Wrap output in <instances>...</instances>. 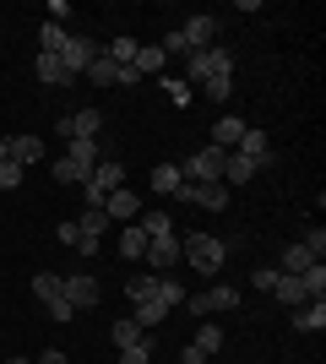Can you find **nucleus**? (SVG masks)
I'll return each mask as SVG.
<instances>
[{"label":"nucleus","mask_w":326,"mask_h":364,"mask_svg":"<svg viewBox=\"0 0 326 364\" xmlns=\"http://www.w3.org/2000/svg\"><path fill=\"white\" fill-rule=\"evenodd\" d=\"M190 348H202L207 359H212V353L223 348V326H217V321H202V326H196V337H190Z\"/></svg>","instance_id":"nucleus-23"},{"label":"nucleus","mask_w":326,"mask_h":364,"mask_svg":"<svg viewBox=\"0 0 326 364\" xmlns=\"http://www.w3.org/2000/svg\"><path fill=\"white\" fill-rule=\"evenodd\" d=\"M239 158H250L256 168H272V141H266V131L261 125H245V136H239Z\"/></svg>","instance_id":"nucleus-12"},{"label":"nucleus","mask_w":326,"mask_h":364,"mask_svg":"<svg viewBox=\"0 0 326 364\" xmlns=\"http://www.w3.org/2000/svg\"><path fill=\"white\" fill-rule=\"evenodd\" d=\"M120 256H125V261H136V256H147V234H141L136 223H131V228H125V234H120Z\"/></svg>","instance_id":"nucleus-31"},{"label":"nucleus","mask_w":326,"mask_h":364,"mask_svg":"<svg viewBox=\"0 0 326 364\" xmlns=\"http://www.w3.org/2000/svg\"><path fill=\"white\" fill-rule=\"evenodd\" d=\"M163 65H169V55H163V49H158V44L136 49V71H141V76H153V71H163Z\"/></svg>","instance_id":"nucleus-32"},{"label":"nucleus","mask_w":326,"mask_h":364,"mask_svg":"<svg viewBox=\"0 0 326 364\" xmlns=\"http://www.w3.org/2000/svg\"><path fill=\"white\" fill-rule=\"evenodd\" d=\"M202 92L212 98V104H229V92H234V76H212V82H202Z\"/></svg>","instance_id":"nucleus-38"},{"label":"nucleus","mask_w":326,"mask_h":364,"mask_svg":"<svg viewBox=\"0 0 326 364\" xmlns=\"http://www.w3.org/2000/svg\"><path fill=\"white\" fill-rule=\"evenodd\" d=\"M158 304L180 310V304H185V283H180V277H158Z\"/></svg>","instance_id":"nucleus-30"},{"label":"nucleus","mask_w":326,"mask_h":364,"mask_svg":"<svg viewBox=\"0 0 326 364\" xmlns=\"http://www.w3.org/2000/svg\"><path fill=\"white\" fill-rule=\"evenodd\" d=\"M16 185H22V168H16V164H0V191H16Z\"/></svg>","instance_id":"nucleus-41"},{"label":"nucleus","mask_w":326,"mask_h":364,"mask_svg":"<svg viewBox=\"0 0 326 364\" xmlns=\"http://www.w3.org/2000/svg\"><path fill=\"white\" fill-rule=\"evenodd\" d=\"M163 92H169V98H174L180 109H185L190 98H196V87H190V82H180V76H163Z\"/></svg>","instance_id":"nucleus-37"},{"label":"nucleus","mask_w":326,"mask_h":364,"mask_svg":"<svg viewBox=\"0 0 326 364\" xmlns=\"http://www.w3.org/2000/svg\"><path fill=\"white\" fill-rule=\"evenodd\" d=\"M125 185V164H114V158H104V164L87 174V185H82V196H87V207H104L109 191H120Z\"/></svg>","instance_id":"nucleus-4"},{"label":"nucleus","mask_w":326,"mask_h":364,"mask_svg":"<svg viewBox=\"0 0 326 364\" xmlns=\"http://www.w3.org/2000/svg\"><path fill=\"white\" fill-rule=\"evenodd\" d=\"M310 267H315V256H310V250H305V245H288V250H283V267H278V272H288V277H299V272H310Z\"/></svg>","instance_id":"nucleus-22"},{"label":"nucleus","mask_w":326,"mask_h":364,"mask_svg":"<svg viewBox=\"0 0 326 364\" xmlns=\"http://www.w3.org/2000/svg\"><path fill=\"white\" fill-rule=\"evenodd\" d=\"M180 256H185L202 277H217V272H223V261H229V245L217 240V234H190V228H185V240H180Z\"/></svg>","instance_id":"nucleus-1"},{"label":"nucleus","mask_w":326,"mask_h":364,"mask_svg":"<svg viewBox=\"0 0 326 364\" xmlns=\"http://www.w3.org/2000/svg\"><path fill=\"white\" fill-rule=\"evenodd\" d=\"M174 201H196V207H207V213H229V185H223V180H212V185L180 180V196H174Z\"/></svg>","instance_id":"nucleus-6"},{"label":"nucleus","mask_w":326,"mask_h":364,"mask_svg":"<svg viewBox=\"0 0 326 364\" xmlns=\"http://www.w3.org/2000/svg\"><path fill=\"white\" fill-rule=\"evenodd\" d=\"M125 294H131V304L158 299V277H131V283H125Z\"/></svg>","instance_id":"nucleus-34"},{"label":"nucleus","mask_w":326,"mask_h":364,"mask_svg":"<svg viewBox=\"0 0 326 364\" xmlns=\"http://www.w3.org/2000/svg\"><path fill=\"white\" fill-rule=\"evenodd\" d=\"M109 337H114V348H131V343H141L147 332H141L136 316H131V321H114V332H109Z\"/></svg>","instance_id":"nucleus-33"},{"label":"nucleus","mask_w":326,"mask_h":364,"mask_svg":"<svg viewBox=\"0 0 326 364\" xmlns=\"http://www.w3.org/2000/svg\"><path fill=\"white\" fill-rule=\"evenodd\" d=\"M212 76H234L229 49L212 44V49H190L185 55V82H212Z\"/></svg>","instance_id":"nucleus-2"},{"label":"nucleus","mask_w":326,"mask_h":364,"mask_svg":"<svg viewBox=\"0 0 326 364\" xmlns=\"http://www.w3.org/2000/svg\"><path fill=\"white\" fill-rule=\"evenodd\" d=\"M299 283H305V299H326V261H315L310 272H299Z\"/></svg>","instance_id":"nucleus-29"},{"label":"nucleus","mask_w":326,"mask_h":364,"mask_svg":"<svg viewBox=\"0 0 326 364\" xmlns=\"http://www.w3.org/2000/svg\"><path fill=\"white\" fill-rule=\"evenodd\" d=\"M60 283H65V299H71V310H93V304L104 299L93 272H60Z\"/></svg>","instance_id":"nucleus-9"},{"label":"nucleus","mask_w":326,"mask_h":364,"mask_svg":"<svg viewBox=\"0 0 326 364\" xmlns=\"http://www.w3.org/2000/svg\"><path fill=\"white\" fill-rule=\"evenodd\" d=\"M55 60H60V65H65L71 76H82L87 65L98 60V44H93V38H82V33H71V38H65V49L55 55Z\"/></svg>","instance_id":"nucleus-10"},{"label":"nucleus","mask_w":326,"mask_h":364,"mask_svg":"<svg viewBox=\"0 0 326 364\" xmlns=\"http://www.w3.org/2000/svg\"><path fill=\"white\" fill-rule=\"evenodd\" d=\"M147 261H153L158 272H169L174 261H180V234H158V240H147Z\"/></svg>","instance_id":"nucleus-15"},{"label":"nucleus","mask_w":326,"mask_h":364,"mask_svg":"<svg viewBox=\"0 0 326 364\" xmlns=\"http://www.w3.org/2000/svg\"><path fill=\"white\" fill-rule=\"evenodd\" d=\"M239 136H245V120H239V114H223V120L212 125V147H223V152L239 147Z\"/></svg>","instance_id":"nucleus-17"},{"label":"nucleus","mask_w":326,"mask_h":364,"mask_svg":"<svg viewBox=\"0 0 326 364\" xmlns=\"http://www.w3.org/2000/svg\"><path fill=\"white\" fill-rule=\"evenodd\" d=\"M33 364H71V359H65L60 348H44V353H38V359H33Z\"/></svg>","instance_id":"nucleus-45"},{"label":"nucleus","mask_w":326,"mask_h":364,"mask_svg":"<svg viewBox=\"0 0 326 364\" xmlns=\"http://www.w3.org/2000/svg\"><path fill=\"white\" fill-rule=\"evenodd\" d=\"M11 364H33V359H11Z\"/></svg>","instance_id":"nucleus-48"},{"label":"nucleus","mask_w":326,"mask_h":364,"mask_svg":"<svg viewBox=\"0 0 326 364\" xmlns=\"http://www.w3.org/2000/svg\"><path fill=\"white\" fill-rule=\"evenodd\" d=\"M169 316V304H158V299H147V304H136V326L147 332V326H158V321Z\"/></svg>","instance_id":"nucleus-36"},{"label":"nucleus","mask_w":326,"mask_h":364,"mask_svg":"<svg viewBox=\"0 0 326 364\" xmlns=\"http://www.w3.org/2000/svg\"><path fill=\"white\" fill-rule=\"evenodd\" d=\"M180 364H207V353L202 348H180Z\"/></svg>","instance_id":"nucleus-46"},{"label":"nucleus","mask_w":326,"mask_h":364,"mask_svg":"<svg viewBox=\"0 0 326 364\" xmlns=\"http://www.w3.org/2000/svg\"><path fill=\"white\" fill-rule=\"evenodd\" d=\"M98 131H104V109H82V114H71V120L55 125L60 141H98Z\"/></svg>","instance_id":"nucleus-7"},{"label":"nucleus","mask_w":326,"mask_h":364,"mask_svg":"<svg viewBox=\"0 0 326 364\" xmlns=\"http://www.w3.org/2000/svg\"><path fill=\"white\" fill-rule=\"evenodd\" d=\"M272 277H278V272H272V267H261V272H250V283H256V289L266 294V289H272Z\"/></svg>","instance_id":"nucleus-44"},{"label":"nucleus","mask_w":326,"mask_h":364,"mask_svg":"<svg viewBox=\"0 0 326 364\" xmlns=\"http://www.w3.org/2000/svg\"><path fill=\"white\" fill-rule=\"evenodd\" d=\"M65 38H71V33H65L60 22H44V28H38V55H60Z\"/></svg>","instance_id":"nucleus-25"},{"label":"nucleus","mask_w":326,"mask_h":364,"mask_svg":"<svg viewBox=\"0 0 326 364\" xmlns=\"http://www.w3.org/2000/svg\"><path fill=\"white\" fill-rule=\"evenodd\" d=\"M33 71H38V82H49V87H71V82H77V76L65 71L55 55H38V60H33Z\"/></svg>","instance_id":"nucleus-18"},{"label":"nucleus","mask_w":326,"mask_h":364,"mask_svg":"<svg viewBox=\"0 0 326 364\" xmlns=\"http://www.w3.org/2000/svg\"><path fill=\"white\" fill-rule=\"evenodd\" d=\"M223 164H229L223 147H202V152H190L185 164H174V168H180V180H190V185H212V180H223Z\"/></svg>","instance_id":"nucleus-3"},{"label":"nucleus","mask_w":326,"mask_h":364,"mask_svg":"<svg viewBox=\"0 0 326 364\" xmlns=\"http://www.w3.org/2000/svg\"><path fill=\"white\" fill-rule=\"evenodd\" d=\"M136 82H141L136 65H120V82H114V87H136Z\"/></svg>","instance_id":"nucleus-43"},{"label":"nucleus","mask_w":326,"mask_h":364,"mask_svg":"<svg viewBox=\"0 0 326 364\" xmlns=\"http://www.w3.org/2000/svg\"><path fill=\"white\" fill-rule=\"evenodd\" d=\"M33 294L44 299V310H49L55 321H77V310H71V299H65L60 272H38V277H33Z\"/></svg>","instance_id":"nucleus-5"},{"label":"nucleus","mask_w":326,"mask_h":364,"mask_svg":"<svg viewBox=\"0 0 326 364\" xmlns=\"http://www.w3.org/2000/svg\"><path fill=\"white\" fill-rule=\"evenodd\" d=\"M104 213H109V223H136V218H141V196L120 185V191H109V196H104Z\"/></svg>","instance_id":"nucleus-11"},{"label":"nucleus","mask_w":326,"mask_h":364,"mask_svg":"<svg viewBox=\"0 0 326 364\" xmlns=\"http://www.w3.org/2000/svg\"><path fill=\"white\" fill-rule=\"evenodd\" d=\"M136 38H109V44H104V55H109V60H114V65H136Z\"/></svg>","instance_id":"nucleus-28"},{"label":"nucleus","mask_w":326,"mask_h":364,"mask_svg":"<svg viewBox=\"0 0 326 364\" xmlns=\"http://www.w3.org/2000/svg\"><path fill=\"white\" fill-rule=\"evenodd\" d=\"M6 164H16V168L44 164V136H6Z\"/></svg>","instance_id":"nucleus-14"},{"label":"nucleus","mask_w":326,"mask_h":364,"mask_svg":"<svg viewBox=\"0 0 326 364\" xmlns=\"http://www.w3.org/2000/svg\"><path fill=\"white\" fill-rule=\"evenodd\" d=\"M299 245H305V250H310L315 261L326 256V234H321V228H310V234H305V240H299Z\"/></svg>","instance_id":"nucleus-40"},{"label":"nucleus","mask_w":326,"mask_h":364,"mask_svg":"<svg viewBox=\"0 0 326 364\" xmlns=\"http://www.w3.org/2000/svg\"><path fill=\"white\" fill-rule=\"evenodd\" d=\"M120 364H153V343L141 337V343H131V348H120Z\"/></svg>","instance_id":"nucleus-39"},{"label":"nucleus","mask_w":326,"mask_h":364,"mask_svg":"<svg viewBox=\"0 0 326 364\" xmlns=\"http://www.w3.org/2000/svg\"><path fill=\"white\" fill-rule=\"evenodd\" d=\"M82 76H87V82H98V87H114V82H120V65H114V60L104 55V49H98V60L87 65Z\"/></svg>","instance_id":"nucleus-24"},{"label":"nucleus","mask_w":326,"mask_h":364,"mask_svg":"<svg viewBox=\"0 0 326 364\" xmlns=\"http://www.w3.org/2000/svg\"><path fill=\"white\" fill-rule=\"evenodd\" d=\"M153 191H158V196H180V168H174V164H158L153 168Z\"/></svg>","instance_id":"nucleus-27"},{"label":"nucleus","mask_w":326,"mask_h":364,"mask_svg":"<svg viewBox=\"0 0 326 364\" xmlns=\"http://www.w3.org/2000/svg\"><path fill=\"white\" fill-rule=\"evenodd\" d=\"M49 174H55L60 185H87V174H93V168H82L77 158H65V152H60V158L49 164Z\"/></svg>","instance_id":"nucleus-19"},{"label":"nucleus","mask_w":326,"mask_h":364,"mask_svg":"<svg viewBox=\"0 0 326 364\" xmlns=\"http://www.w3.org/2000/svg\"><path fill=\"white\" fill-rule=\"evenodd\" d=\"M185 310L196 321H207V316H223V310H239V294L234 289H207V294H190Z\"/></svg>","instance_id":"nucleus-8"},{"label":"nucleus","mask_w":326,"mask_h":364,"mask_svg":"<svg viewBox=\"0 0 326 364\" xmlns=\"http://www.w3.org/2000/svg\"><path fill=\"white\" fill-rule=\"evenodd\" d=\"M261 174V168L250 164V158H239V152H229V164H223V185H250Z\"/></svg>","instance_id":"nucleus-20"},{"label":"nucleus","mask_w":326,"mask_h":364,"mask_svg":"<svg viewBox=\"0 0 326 364\" xmlns=\"http://www.w3.org/2000/svg\"><path fill=\"white\" fill-rule=\"evenodd\" d=\"M0 164H6V136H0Z\"/></svg>","instance_id":"nucleus-47"},{"label":"nucleus","mask_w":326,"mask_h":364,"mask_svg":"<svg viewBox=\"0 0 326 364\" xmlns=\"http://www.w3.org/2000/svg\"><path fill=\"white\" fill-rule=\"evenodd\" d=\"M141 234H147V240H158V234H174V223H169V213H141Z\"/></svg>","instance_id":"nucleus-35"},{"label":"nucleus","mask_w":326,"mask_h":364,"mask_svg":"<svg viewBox=\"0 0 326 364\" xmlns=\"http://www.w3.org/2000/svg\"><path fill=\"white\" fill-rule=\"evenodd\" d=\"M266 294H272L278 304H288V310L310 304V299H305V283H299V277H288V272H278V277H272V289H266Z\"/></svg>","instance_id":"nucleus-16"},{"label":"nucleus","mask_w":326,"mask_h":364,"mask_svg":"<svg viewBox=\"0 0 326 364\" xmlns=\"http://www.w3.org/2000/svg\"><path fill=\"white\" fill-rule=\"evenodd\" d=\"M180 38H185V55L190 49H212L217 44V16H185Z\"/></svg>","instance_id":"nucleus-13"},{"label":"nucleus","mask_w":326,"mask_h":364,"mask_svg":"<svg viewBox=\"0 0 326 364\" xmlns=\"http://www.w3.org/2000/svg\"><path fill=\"white\" fill-rule=\"evenodd\" d=\"M294 326H299V332H321V326H326V299L299 304V310H294Z\"/></svg>","instance_id":"nucleus-21"},{"label":"nucleus","mask_w":326,"mask_h":364,"mask_svg":"<svg viewBox=\"0 0 326 364\" xmlns=\"http://www.w3.org/2000/svg\"><path fill=\"white\" fill-rule=\"evenodd\" d=\"M55 240H60V245H71V250H77V240H82V228H77V223H60V228H55Z\"/></svg>","instance_id":"nucleus-42"},{"label":"nucleus","mask_w":326,"mask_h":364,"mask_svg":"<svg viewBox=\"0 0 326 364\" xmlns=\"http://www.w3.org/2000/svg\"><path fill=\"white\" fill-rule=\"evenodd\" d=\"M77 228L87 234V240H104V234H109V213H104V207H87V213L77 218Z\"/></svg>","instance_id":"nucleus-26"}]
</instances>
